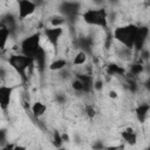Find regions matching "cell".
I'll list each match as a JSON object with an SVG mask.
<instances>
[{
	"instance_id": "obj_13",
	"label": "cell",
	"mask_w": 150,
	"mask_h": 150,
	"mask_svg": "<svg viewBox=\"0 0 150 150\" xmlns=\"http://www.w3.org/2000/svg\"><path fill=\"white\" fill-rule=\"evenodd\" d=\"M30 110H32V114L35 118H40L42 117L46 111H47V104L43 103V102H40V101H36L32 104L30 107Z\"/></svg>"
},
{
	"instance_id": "obj_12",
	"label": "cell",
	"mask_w": 150,
	"mask_h": 150,
	"mask_svg": "<svg viewBox=\"0 0 150 150\" xmlns=\"http://www.w3.org/2000/svg\"><path fill=\"white\" fill-rule=\"evenodd\" d=\"M121 137L123 142L128 145H135L137 143V134L131 128H127L121 131Z\"/></svg>"
},
{
	"instance_id": "obj_32",
	"label": "cell",
	"mask_w": 150,
	"mask_h": 150,
	"mask_svg": "<svg viewBox=\"0 0 150 150\" xmlns=\"http://www.w3.org/2000/svg\"><path fill=\"white\" fill-rule=\"evenodd\" d=\"M0 150H13V145H4L0 148Z\"/></svg>"
},
{
	"instance_id": "obj_15",
	"label": "cell",
	"mask_w": 150,
	"mask_h": 150,
	"mask_svg": "<svg viewBox=\"0 0 150 150\" xmlns=\"http://www.w3.org/2000/svg\"><path fill=\"white\" fill-rule=\"evenodd\" d=\"M67 67H68V61L66 59H63V57H59V59L52 61L48 64V69L52 70V71H56V73L62 70V69H64V68H67Z\"/></svg>"
},
{
	"instance_id": "obj_23",
	"label": "cell",
	"mask_w": 150,
	"mask_h": 150,
	"mask_svg": "<svg viewBox=\"0 0 150 150\" xmlns=\"http://www.w3.org/2000/svg\"><path fill=\"white\" fill-rule=\"evenodd\" d=\"M53 143L56 148H60L63 142H62V138H61V134L59 131H54V136H53Z\"/></svg>"
},
{
	"instance_id": "obj_11",
	"label": "cell",
	"mask_w": 150,
	"mask_h": 150,
	"mask_svg": "<svg viewBox=\"0 0 150 150\" xmlns=\"http://www.w3.org/2000/svg\"><path fill=\"white\" fill-rule=\"evenodd\" d=\"M76 77L81 81L82 86H83V89H84V94H89L90 91L94 90L93 86H94V79L91 75H88V74H77Z\"/></svg>"
},
{
	"instance_id": "obj_3",
	"label": "cell",
	"mask_w": 150,
	"mask_h": 150,
	"mask_svg": "<svg viewBox=\"0 0 150 150\" xmlns=\"http://www.w3.org/2000/svg\"><path fill=\"white\" fill-rule=\"evenodd\" d=\"M82 20L89 25L101 28L108 27V13L103 7L100 8H88L82 13Z\"/></svg>"
},
{
	"instance_id": "obj_1",
	"label": "cell",
	"mask_w": 150,
	"mask_h": 150,
	"mask_svg": "<svg viewBox=\"0 0 150 150\" xmlns=\"http://www.w3.org/2000/svg\"><path fill=\"white\" fill-rule=\"evenodd\" d=\"M138 26L135 23H127V25H122L118 26L114 29L112 32V38L122 46L125 47L130 50H132L134 48V41H135V36L137 33Z\"/></svg>"
},
{
	"instance_id": "obj_6",
	"label": "cell",
	"mask_w": 150,
	"mask_h": 150,
	"mask_svg": "<svg viewBox=\"0 0 150 150\" xmlns=\"http://www.w3.org/2000/svg\"><path fill=\"white\" fill-rule=\"evenodd\" d=\"M80 8H81V4L74 1H66V2H61L60 5V13L66 19V21H68L69 19H74L77 16Z\"/></svg>"
},
{
	"instance_id": "obj_9",
	"label": "cell",
	"mask_w": 150,
	"mask_h": 150,
	"mask_svg": "<svg viewBox=\"0 0 150 150\" xmlns=\"http://www.w3.org/2000/svg\"><path fill=\"white\" fill-rule=\"evenodd\" d=\"M63 34V27H47L45 29V36L53 46H57L60 38Z\"/></svg>"
},
{
	"instance_id": "obj_26",
	"label": "cell",
	"mask_w": 150,
	"mask_h": 150,
	"mask_svg": "<svg viewBox=\"0 0 150 150\" xmlns=\"http://www.w3.org/2000/svg\"><path fill=\"white\" fill-rule=\"evenodd\" d=\"M6 143V131L5 130H0V146H4Z\"/></svg>"
},
{
	"instance_id": "obj_30",
	"label": "cell",
	"mask_w": 150,
	"mask_h": 150,
	"mask_svg": "<svg viewBox=\"0 0 150 150\" xmlns=\"http://www.w3.org/2000/svg\"><path fill=\"white\" fill-rule=\"evenodd\" d=\"M13 150H27V148L25 145L18 144V145H13Z\"/></svg>"
},
{
	"instance_id": "obj_17",
	"label": "cell",
	"mask_w": 150,
	"mask_h": 150,
	"mask_svg": "<svg viewBox=\"0 0 150 150\" xmlns=\"http://www.w3.org/2000/svg\"><path fill=\"white\" fill-rule=\"evenodd\" d=\"M66 22H67L66 19L61 14L53 15L49 18V27H63Z\"/></svg>"
},
{
	"instance_id": "obj_20",
	"label": "cell",
	"mask_w": 150,
	"mask_h": 150,
	"mask_svg": "<svg viewBox=\"0 0 150 150\" xmlns=\"http://www.w3.org/2000/svg\"><path fill=\"white\" fill-rule=\"evenodd\" d=\"M143 70H144V66L141 62H136L130 66V75H132V76L141 75L143 73Z\"/></svg>"
},
{
	"instance_id": "obj_18",
	"label": "cell",
	"mask_w": 150,
	"mask_h": 150,
	"mask_svg": "<svg viewBox=\"0 0 150 150\" xmlns=\"http://www.w3.org/2000/svg\"><path fill=\"white\" fill-rule=\"evenodd\" d=\"M87 62V54L82 50H79L77 54L73 59V64L74 66H82Z\"/></svg>"
},
{
	"instance_id": "obj_21",
	"label": "cell",
	"mask_w": 150,
	"mask_h": 150,
	"mask_svg": "<svg viewBox=\"0 0 150 150\" xmlns=\"http://www.w3.org/2000/svg\"><path fill=\"white\" fill-rule=\"evenodd\" d=\"M70 86H71V88H73V90H75L76 93H79V94H83L84 93V89H83V86H82V83H81V81L77 79V77H75L73 81H71V83H70Z\"/></svg>"
},
{
	"instance_id": "obj_28",
	"label": "cell",
	"mask_w": 150,
	"mask_h": 150,
	"mask_svg": "<svg viewBox=\"0 0 150 150\" xmlns=\"http://www.w3.org/2000/svg\"><path fill=\"white\" fill-rule=\"evenodd\" d=\"M104 148H105V146H104L102 143H100V142H97V143L94 144V149H95V150H103Z\"/></svg>"
},
{
	"instance_id": "obj_22",
	"label": "cell",
	"mask_w": 150,
	"mask_h": 150,
	"mask_svg": "<svg viewBox=\"0 0 150 150\" xmlns=\"http://www.w3.org/2000/svg\"><path fill=\"white\" fill-rule=\"evenodd\" d=\"M84 114H86L89 118H94V117L96 116V109H95V107H94L93 104L86 105V108H84Z\"/></svg>"
},
{
	"instance_id": "obj_14",
	"label": "cell",
	"mask_w": 150,
	"mask_h": 150,
	"mask_svg": "<svg viewBox=\"0 0 150 150\" xmlns=\"http://www.w3.org/2000/svg\"><path fill=\"white\" fill-rule=\"evenodd\" d=\"M149 110H150V105H149V103H141V104L136 108L135 114H136L137 120H138L141 123H143V122L146 120L148 114H149Z\"/></svg>"
},
{
	"instance_id": "obj_29",
	"label": "cell",
	"mask_w": 150,
	"mask_h": 150,
	"mask_svg": "<svg viewBox=\"0 0 150 150\" xmlns=\"http://www.w3.org/2000/svg\"><path fill=\"white\" fill-rule=\"evenodd\" d=\"M109 97H110V98H117V97H118L117 91H115V90H110V91H109Z\"/></svg>"
},
{
	"instance_id": "obj_7",
	"label": "cell",
	"mask_w": 150,
	"mask_h": 150,
	"mask_svg": "<svg viewBox=\"0 0 150 150\" xmlns=\"http://www.w3.org/2000/svg\"><path fill=\"white\" fill-rule=\"evenodd\" d=\"M149 38V28L148 26H138L135 41H134V48L136 52H141L144 48V45Z\"/></svg>"
},
{
	"instance_id": "obj_31",
	"label": "cell",
	"mask_w": 150,
	"mask_h": 150,
	"mask_svg": "<svg viewBox=\"0 0 150 150\" xmlns=\"http://www.w3.org/2000/svg\"><path fill=\"white\" fill-rule=\"evenodd\" d=\"M61 138H62V142H69V136L67 134H61Z\"/></svg>"
},
{
	"instance_id": "obj_8",
	"label": "cell",
	"mask_w": 150,
	"mask_h": 150,
	"mask_svg": "<svg viewBox=\"0 0 150 150\" xmlns=\"http://www.w3.org/2000/svg\"><path fill=\"white\" fill-rule=\"evenodd\" d=\"M13 90L14 88L12 86L0 84V109L2 111H7V109L9 108Z\"/></svg>"
},
{
	"instance_id": "obj_27",
	"label": "cell",
	"mask_w": 150,
	"mask_h": 150,
	"mask_svg": "<svg viewBox=\"0 0 150 150\" xmlns=\"http://www.w3.org/2000/svg\"><path fill=\"white\" fill-rule=\"evenodd\" d=\"M56 100H57L59 103H63L66 101V96L64 95H61V94H57L56 95Z\"/></svg>"
},
{
	"instance_id": "obj_10",
	"label": "cell",
	"mask_w": 150,
	"mask_h": 150,
	"mask_svg": "<svg viewBox=\"0 0 150 150\" xmlns=\"http://www.w3.org/2000/svg\"><path fill=\"white\" fill-rule=\"evenodd\" d=\"M33 62L36 64V68L39 69V71L42 73L46 69V66H47V53H46V50H45V48L42 46L39 48L36 54L34 55Z\"/></svg>"
},
{
	"instance_id": "obj_25",
	"label": "cell",
	"mask_w": 150,
	"mask_h": 150,
	"mask_svg": "<svg viewBox=\"0 0 150 150\" xmlns=\"http://www.w3.org/2000/svg\"><path fill=\"white\" fill-rule=\"evenodd\" d=\"M104 150H124V144H116V145H108Z\"/></svg>"
},
{
	"instance_id": "obj_19",
	"label": "cell",
	"mask_w": 150,
	"mask_h": 150,
	"mask_svg": "<svg viewBox=\"0 0 150 150\" xmlns=\"http://www.w3.org/2000/svg\"><path fill=\"white\" fill-rule=\"evenodd\" d=\"M107 71H108L109 75H122V74H124V69L122 67L115 64V63L109 64L108 68H107Z\"/></svg>"
},
{
	"instance_id": "obj_5",
	"label": "cell",
	"mask_w": 150,
	"mask_h": 150,
	"mask_svg": "<svg viewBox=\"0 0 150 150\" xmlns=\"http://www.w3.org/2000/svg\"><path fill=\"white\" fill-rule=\"evenodd\" d=\"M36 2L32 0H20L18 1V20L23 21L27 18L32 16L36 11Z\"/></svg>"
},
{
	"instance_id": "obj_24",
	"label": "cell",
	"mask_w": 150,
	"mask_h": 150,
	"mask_svg": "<svg viewBox=\"0 0 150 150\" xmlns=\"http://www.w3.org/2000/svg\"><path fill=\"white\" fill-rule=\"evenodd\" d=\"M93 88H94V90H97V91L102 90V89H103V81H102V80H96V81H94Z\"/></svg>"
},
{
	"instance_id": "obj_16",
	"label": "cell",
	"mask_w": 150,
	"mask_h": 150,
	"mask_svg": "<svg viewBox=\"0 0 150 150\" xmlns=\"http://www.w3.org/2000/svg\"><path fill=\"white\" fill-rule=\"evenodd\" d=\"M11 38V32L0 23V50H4L7 46V42Z\"/></svg>"
},
{
	"instance_id": "obj_33",
	"label": "cell",
	"mask_w": 150,
	"mask_h": 150,
	"mask_svg": "<svg viewBox=\"0 0 150 150\" xmlns=\"http://www.w3.org/2000/svg\"><path fill=\"white\" fill-rule=\"evenodd\" d=\"M145 150H149V149H145Z\"/></svg>"
},
{
	"instance_id": "obj_2",
	"label": "cell",
	"mask_w": 150,
	"mask_h": 150,
	"mask_svg": "<svg viewBox=\"0 0 150 150\" xmlns=\"http://www.w3.org/2000/svg\"><path fill=\"white\" fill-rule=\"evenodd\" d=\"M7 62H8L9 67L20 76V79L22 81L27 80V70L34 64L33 59L27 57L21 53L11 54L7 59Z\"/></svg>"
},
{
	"instance_id": "obj_4",
	"label": "cell",
	"mask_w": 150,
	"mask_h": 150,
	"mask_svg": "<svg viewBox=\"0 0 150 150\" xmlns=\"http://www.w3.org/2000/svg\"><path fill=\"white\" fill-rule=\"evenodd\" d=\"M41 47V33L35 32L28 34L20 42V53L27 57L33 59L39 48Z\"/></svg>"
}]
</instances>
